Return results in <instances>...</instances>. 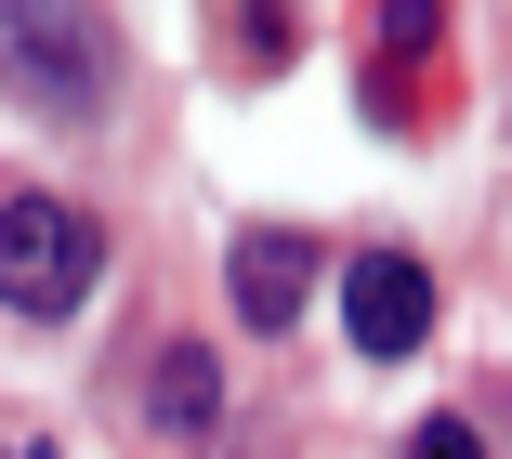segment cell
I'll return each mask as SVG.
<instances>
[{
    "instance_id": "obj_2",
    "label": "cell",
    "mask_w": 512,
    "mask_h": 459,
    "mask_svg": "<svg viewBox=\"0 0 512 459\" xmlns=\"http://www.w3.org/2000/svg\"><path fill=\"white\" fill-rule=\"evenodd\" d=\"M92 289H106L92 210H66V197H0V302L53 328V315H79Z\"/></svg>"
},
{
    "instance_id": "obj_7",
    "label": "cell",
    "mask_w": 512,
    "mask_h": 459,
    "mask_svg": "<svg viewBox=\"0 0 512 459\" xmlns=\"http://www.w3.org/2000/svg\"><path fill=\"white\" fill-rule=\"evenodd\" d=\"M407 459H486V433H473V420H421V446H407Z\"/></svg>"
},
{
    "instance_id": "obj_3",
    "label": "cell",
    "mask_w": 512,
    "mask_h": 459,
    "mask_svg": "<svg viewBox=\"0 0 512 459\" xmlns=\"http://www.w3.org/2000/svg\"><path fill=\"white\" fill-rule=\"evenodd\" d=\"M342 328H355V355H421L434 276L407 263V250H355V263H342Z\"/></svg>"
},
{
    "instance_id": "obj_1",
    "label": "cell",
    "mask_w": 512,
    "mask_h": 459,
    "mask_svg": "<svg viewBox=\"0 0 512 459\" xmlns=\"http://www.w3.org/2000/svg\"><path fill=\"white\" fill-rule=\"evenodd\" d=\"M119 79V40L92 0H0V92L40 105V119H92Z\"/></svg>"
},
{
    "instance_id": "obj_4",
    "label": "cell",
    "mask_w": 512,
    "mask_h": 459,
    "mask_svg": "<svg viewBox=\"0 0 512 459\" xmlns=\"http://www.w3.org/2000/svg\"><path fill=\"white\" fill-rule=\"evenodd\" d=\"M224 289H237V315H250V328H289L302 302H316V237H289V223H250V237H237V263H224Z\"/></svg>"
},
{
    "instance_id": "obj_6",
    "label": "cell",
    "mask_w": 512,
    "mask_h": 459,
    "mask_svg": "<svg viewBox=\"0 0 512 459\" xmlns=\"http://www.w3.org/2000/svg\"><path fill=\"white\" fill-rule=\"evenodd\" d=\"M434 40V0H381V53H421Z\"/></svg>"
},
{
    "instance_id": "obj_8",
    "label": "cell",
    "mask_w": 512,
    "mask_h": 459,
    "mask_svg": "<svg viewBox=\"0 0 512 459\" xmlns=\"http://www.w3.org/2000/svg\"><path fill=\"white\" fill-rule=\"evenodd\" d=\"M250 27H263V40H276V27H289V0H250Z\"/></svg>"
},
{
    "instance_id": "obj_5",
    "label": "cell",
    "mask_w": 512,
    "mask_h": 459,
    "mask_svg": "<svg viewBox=\"0 0 512 459\" xmlns=\"http://www.w3.org/2000/svg\"><path fill=\"white\" fill-rule=\"evenodd\" d=\"M145 420H158V433H211V420H224V368L197 355V341H171V355L145 368Z\"/></svg>"
}]
</instances>
